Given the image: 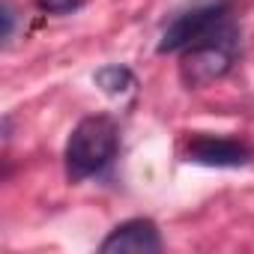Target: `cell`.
<instances>
[{
	"label": "cell",
	"instance_id": "cell-7",
	"mask_svg": "<svg viewBox=\"0 0 254 254\" xmlns=\"http://www.w3.org/2000/svg\"><path fill=\"white\" fill-rule=\"evenodd\" d=\"M39 9L48 12V15H63V12H72L81 6V0H36Z\"/></svg>",
	"mask_w": 254,
	"mask_h": 254
},
{
	"label": "cell",
	"instance_id": "cell-2",
	"mask_svg": "<svg viewBox=\"0 0 254 254\" xmlns=\"http://www.w3.org/2000/svg\"><path fill=\"white\" fill-rule=\"evenodd\" d=\"M117 153H120L117 123L108 114L84 117L66 141V153H63L66 177L72 183H84L90 177H99L114 165Z\"/></svg>",
	"mask_w": 254,
	"mask_h": 254
},
{
	"label": "cell",
	"instance_id": "cell-8",
	"mask_svg": "<svg viewBox=\"0 0 254 254\" xmlns=\"http://www.w3.org/2000/svg\"><path fill=\"white\" fill-rule=\"evenodd\" d=\"M12 27H15V9L12 3H3V42L12 39Z\"/></svg>",
	"mask_w": 254,
	"mask_h": 254
},
{
	"label": "cell",
	"instance_id": "cell-6",
	"mask_svg": "<svg viewBox=\"0 0 254 254\" xmlns=\"http://www.w3.org/2000/svg\"><path fill=\"white\" fill-rule=\"evenodd\" d=\"M93 81H96V87H99L102 93H108V96H114V99H120V96H126V93H132L135 84H138L135 75H132V69L123 66V63L102 66V69L93 75Z\"/></svg>",
	"mask_w": 254,
	"mask_h": 254
},
{
	"label": "cell",
	"instance_id": "cell-4",
	"mask_svg": "<svg viewBox=\"0 0 254 254\" xmlns=\"http://www.w3.org/2000/svg\"><path fill=\"white\" fill-rule=\"evenodd\" d=\"M183 159L189 165H203V168H245L254 162V150L245 141L200 132L183 144Z\"/></svg>",
	"mask_w": 254,
	"mask_h": 254
},
{
	"label": "cell",
	"instance_id": "cell-3",
	"mask_svg": "<svg viewBox=\"0 0 254 254\" xmlns=\"http://www.w3.org/2000/svg\"><path fill=\"white\" fill-rule=\"evenodd\" d=\"M227 15H230V0H200V3L177 12L168 21V27L162 30V39L156 45V51L159 54H177V51L189 48L191 42H197L200 36H206Z\"/></svg>",
	"mask_w": 254,
	"mask_h": 254
},
{
	"label": "cell",
	"instance_id": "cell-1",
	"mask_svg": "<svg viewBox=\"0 0 254 254\" xmlns=\"http://www.w3.org/2000/svg\"><path fill=\"white\" fill-rule=\"evenodd\" d=\"M239 51H242V30L227 15L206 36L180 51V81L189 90H203L236 66Z\"/></svg>",
	"mask_w": 254,
	"mask_h": 254
},
{
	"label": "cell",
	"instance_id": "cell-5",
	"mask_svg": "<svg viewBox=\"0 0 254 254\" xmlns=\"http://www.w3.org/2000/svg\"><path fill=\"white\" fill-rule=\"evenodd\" d=\"M99 251L102 254H156L162 251L159 224L150 218H129L105 236Z\"/></svg>",
	"mask_w": 254,
	"mask_h": 254
}]
</instances>
